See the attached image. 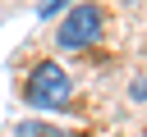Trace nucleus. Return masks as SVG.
<instances>
[{"label": "nucleus", "mask_w": 147, "mask_h": 137, "mask_svg": "<svg viewBox=\"0 0 147 137\" xmlns=\"http://www.w3.org/2000/svg\"><path fill=\"white\" fill-rule=\"evenodd\" d=\"M101 5H74L69 9V18L60 23V32H55V41L64 46V50H83V46H96L101 41Z\"/></svg>", "instance_id": "nucleus-2"}, {"label": "nucleus", "mask_w": 147, "mask_h": 137, "mask_svg": "<svg viewBox=\"0 0 147 137\" xmlns=\"http://www.w3.org/2000/svg\"><path fill=\"white\" fill-rule=\"evenodd\" d=\"M64 5H69V0H46V5H41V14H55V9H64Z\"/></svg>", "instance_id": "nucleus-4"}, {"label": "nucleus", "mask_w": 147, "mask_h": 137, "mask_svg": "<svg viewBox=\"0 0 147 137\" xmlns=\"http://www.w3.org/2000/svg\"><path fill=\"white\" fill-rule=\"evenodd\" d=\"M28 100L37 105V110H64L69 100H74V78L60 68V64H37L32 68V82H28Z\"/></svg>", "instance_id": "nucleus-1"}, {"label": "nucleus", "mask_w": 147, "mask_h": 137, "mask_svg": "<svg viewBox=\"0 0 147 137\" xmlns=\"http://www.w3.org/2000/svg\"><path fill=\"white\" fill-rule=\"evenodd\" d=\"M18 137H64V132H51L46 123H23V128H18Z\"/></svg>", "instance_id": "nucleus-3"}, {"label": "nucleus", "mask_w": 147, "mask_h": 137, "mask_svg": "<svg viewBox=\"0 0 147 137\" xmlns=\"http://www.w3.org/2000/svg\"><path fill=\"white\" fill-rule=\"evenodd\" d=\"M133 96H138V100H147V78H138V82H133Z\"/></svg>", "instance_id": "nucleus-5"}]
</instances>
